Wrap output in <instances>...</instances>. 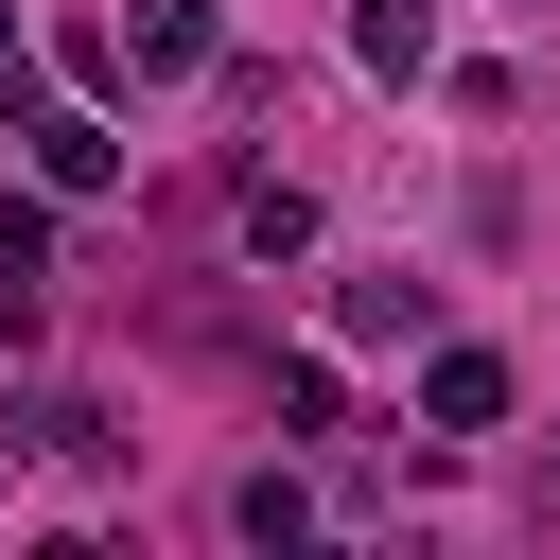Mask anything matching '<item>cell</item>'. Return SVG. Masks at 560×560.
I'll return each mask as SVG.
<instances>
[{
  "mask_svg": "<svg viewBox=\"0 0 560 560\" xmlns=\"http://www.w3.org/2000/svg\"><path fill=\"white\" fill-rule=\"evenodd\" d=\"M420 420H438V438H490V420H508V368H490V350H438Z\"/></svg>",
  "mask_w": 560,
  "mask_h": 560,
  "instance_id": "cell-1",
  "label": "cell"
},
{
  "mask_svg": "<svg viewBox=\"0 0 560 560\" xmlns=\"http://www.w3.org/2000/svg\"><path fill=\"white\" fill-rule=\"evenodd\" d=\"M122 70H210V0H140L122 18Z\"/></svg>",
  "mask_w": 560,
  "mask_h": 560,
  "instance_id": "cell-2",
  "label": "cell"
},
{
  "mask_svg": "<svg viewBox=\"0 0 560 560\" xmlns=\"http://www.w3.org/2000/svg\"><path fill=\"white\" fill-rule=\"evenodd\" d=\"M350 52H368V70H420V52H438V0H368Z\"/></svg>",
  "mask_w": 560,
  "mask_h": 560,
  "instance_id": "cell-3",
  "label": "cell"
},
{
  "mask_svg": "<svg viewBox=\"0 0 560 560\" xmlns=\"http://www.w3.org/2000/svg\"><path fill=\"white\" fill-rule=\"evenodd\" d=\"M35 158H52V192H105V175H122V140H105V122H35Z\"/></svg>",
  "mask_w": 560,
  "mask_h": 560,
  "instance_id": "cell-4",
  "label": "cell"
},
{
  "mask_svg": "<svg viewBox=\"0 0 560 560\" xmlns=\"http://www.w3.org/2000/svg\"><path fill=\"white\" fill-rule=\"evenodd\" d=\"M35 280H52V210H35V192H0V298H35Z\"/></svg>",
  "mask_w": 560,
  "mask_h": 560,
  "instance_id": "cell-5",
  "label": "cell"
},
{
  "mask_svg": "<svg viewBox=\"0 0 560 560\" xmlns=\"http://www.w3.org/2000/svg\"><path fill=\"white\" fill-rule=\"evenodd\" d=\"M245 245H262V262H298V245H315V192H280V175H262V192H245Z\"/></svg>",
  "mask_w": 560,
  "mask_h": 560,
  "instance_id": "cell-6",
  "label": "cell"
},
{
  "mask_svg": "<svg viewBox=\"0 0 560 560\" xmlns=\"http://www.w3.org/2000/svg\"><path fill=\"white\" fill-rule=\"evenodd\" d=\"M228 508H245V542H298V525H315V490H298V472H245Z\"/></svg>",
  "mask_w": 560,
  "mask_h": 560,
  "instance_id": "cell-7",
  "label": "cell"
}]
</instances>
